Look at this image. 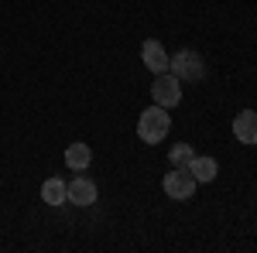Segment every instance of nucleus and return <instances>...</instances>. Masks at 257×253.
<instances>
[{
    "instance_id": "6e6552de",
    "label": "nucleus",
    "mask_w": 257,
    "mask_h": 253,
    "mask_svg": "<svg viewBox=\"0 0 257 253\" xmlns=\"http://www.w3.org/2000/svg\"><path fill=\"white\" fill-rule=\"evenodd\" d=\"M189 171H192V178H196L199 185H209V181L219 175V164H216V157L196 154V157H192V164H189Z\"/></svg>"
},
{
    "instance_id": "39448f33",
    "label": "nucleus",
    "mask_w": 257,
    "mask_h": 253,
    "mask_svg": "<svg viewBox=\"0 0 257 253\" xmlns=\"http://www.w3.org/2000/svg\"><path fill=\"white\" fill-rule=\"evenodd\" d=\"M96 195H99V188H96V181L93 178H86V175H79V178H72V181H65V202H72V205H93L96 202Z\"/></svg>"
},
{
    "instance_id": "0eeeda50",
    "label": "nucleus",
    "mask_w": 257,
    "mask_h": 253,
    "mask_svg": "<svg viewBox=\"0 0 257 253\" xmlns=\"http://www.w3.org/2000/svg\"><path fill=\"white\" fill-rule=\"evenodd\" d=\"M233 137H237L240 144L254 147L257 144V110H243V113H237V120H233Z\"/></svg>"
},
{
    "instance_id": "9b49d317",
    "label": "nucleus",
    "mask_w": 257,
    "mask_h": 253,
    "mask_svg": "<svg viewBox=\"0 0 257 253\" xmlns=\"http://www.w3.org/2000/svg\"><path fill=\"white\" fill-rule=\"evenodd\" d=\"M192 147H189V144H175V147H172V151H168V164H172V168H189V164H192Z\"/></svg>"
},
{
    "instance_id": "423d86ee",
    "label": "nucleus",
    "mask_w": 257,
    "mask_h": 253,
    "mask_svg": "<svg viewBox=\"0 0 257 253\" xmlns=\"http://www.w3.org/2000/svg\"><path fill=\"white\" fill-rule=\"evenodd\" d=\"M141 59H144V65H148L155 76L168 72V52H165V45H161L158 38H148L141 45Z\"/></svg>"
},
{
    "instance_id": "7ed1b4c3",
    "label": "nucleus",
    "mask_w": 257,
    "mask_h": 253,
    "mask_svg": "<svg viewBox=\"0 0 257 253\" xmlns=\"http://www.w3.org/2000/svg\"><path fill=\"white\" fill-rule=\"evenodd\" d=\"M161 188H165V195H168V198L185 202V198H192V195H196L199 181L192 178V171H189V168H172V171L165 175V181H161Z\"/></svg>"
},
{
    "instance_id": "20e7f679",
    "label": "nucleus",
    "mask_w": 257,
    "mask_h": 253,
    "mask_svg": "<svg viewBox=\"0 0 257 253\" xmlns=\"http://www.w3.org/2000/svg\"><path fill=\"white\" fill-rule=\"evenodd\" d=\"M151 99H155L158 106H165V110L178 106V99H182V82H178L172 72H161V76H155V86H151Z\"/></svg>"
},
{
    "instance_id": "1a4fd4ad",
    "label": "nucleus",
    "mask_w": 257,
    "mask_h": 253,
    "mask_svg": "<svg viewBox=\"0 0 257 253\" xmlns=\"http://www.w3.org/2000/svg\"><path fill=\"white\" fill-rule=\"evenodd\" d=\"M89 161H93L89 144L76 140V144H69V147H65V164H69L72 171H86V168H89Z\"/></svg>"
},
{
    "instance_id": "f257e3e1",
    "label": "nucleus",
    "mask_w": 257,
    "mask_h": 253,
    "mask_svg": "<svg viewBox=\"0 0 257 253\" xmlns=\"http://www.w3.org/2000/svg\"><path fill=\"white\" fill-rule=\"evenodd\" d=\"M168 130H172V120H168V110L165 106H148L144 113L138 117V137L144 140V144H161L165 137H168Z\"/></svg>"
},
{
    "instance_id": "9d476101",
    "label": "nucleus",
    "mask_w": 257,
    "mask_h": 253,
    "mask_svg": "<svg viewBox=\"0 0 257 253\" xmlns=\"http://www.w3.org/2000/svg\"><path fill=\"white\" fill-rule=\"evenodd\" d=\"M41 202L45 205H65V181L62 178H48L41 185Z\"/></svg>"
},
{
    "instance_id": "f03ea898",
    "label": "nucleus",
    "mask_w": 257,
    "mask_h": 253,
    "mask_svg": "<svg viewBox=\"0 0 257 253\" xmlns=\"http://www.w3.org/2000/svg\"><path fill=\"white\" fill-rule=\"evenodd\" d=\"M168 72H172L178 82H199V79L206 76V62H202L199 52L182 48L178 55H168Z\"/></svg>"
}]
</instances>
